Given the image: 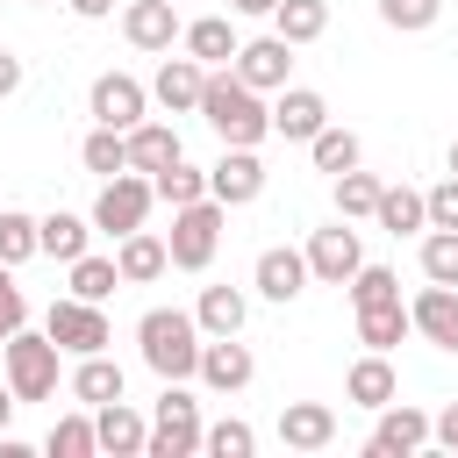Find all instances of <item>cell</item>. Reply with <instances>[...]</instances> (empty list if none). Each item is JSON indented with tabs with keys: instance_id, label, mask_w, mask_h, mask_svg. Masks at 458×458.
Returning <instances> with one entry per match:
<instances>
[{
	"instance_id": "cell-1",
	"label": "cell",
	"mask_w": 458,
	"mask_h": 458,
	"mask_svg": "<svg viewBox=\"0 0 458 458\" xmlns=\"http://www.w3.org/2000/svg\"><path fill=\"white\" fill-rule=\"evenodd\" d=\"M200 344H208V329L193 322V308H150L136 322V351H143V365L157 379H193L200 372Z\"/></svg>"
},
{
	"instance_id": "cell-2",
	"label": "cell",
	"mask_w": 458,
	"mask_h": 458,
	"mask_svg": "<svg viewBox=\"0 0 458 458\" xmlns=\"http://www.w3.org/2000/svg\"><path fill=\"white\" fill-rule=\"evenodd\" d=\"M200 122L222 136V143H265L272 136V107L258 86H243L236 72H208V93H200Z\"/></svg>"
},
{
	"instance_id": "cell-3",
	"label": "cell",
	"mask_w": 458,
	"mask_h": 458,
	"mask_svg": "<svg viewBox=\"0 0 458 458\" xmlns=\"http://www.w3.org/2000/svg\"><path fill=\"white\" fill-rule=\"evenodd\" d=\"M208 444V422H200V401L186 394V379H165L157 408H150V444L143 458H193Z\"/></svg>"
},
{
	"instance_id": "cell-4",
	"label": "cell",
	"mask_w": 458,
	"mask_h": 458,
	"mask_svg": "<svg viewBox=\"0 0 458 458\" xmlns=\"http://www.w3.org/2000/svg\"><path fill=\"white\" fill-rule=\"evenodd\" d=\"M57 336L50 329H14L7 344H0V372H7V386L21 394V401H50L57 394Z\"/></svg>"
},
{
	"instance_id": "cell-5",
	"label": "cell",
	"mask_w": 458,
	"mask_h": 458,
	"mask_svg": "<svg viewBox=\"0 0 458 458\" xmlns=\"http://www.w3.org/2000/svg\"><path fill=\"white\" fill-rule=\"evenodd\" d=\"M222 215H229V208H222L215 193L193 200V208H172V236H165V243H172V265H179V272H208V265H215V250H222Z\"/></svg>"
},
{
	"instance_id": "cell-6",
	"label": "cell",
	"mask_w": 458,
	"mask_h": 458,
	"mask_svg": "<svg viewBox=\"0 0 458 458\" xmlns=\"http://www.w3.org/2000/svg\"><path fill=\"white\" fill-rule=\"evenodd\" d=\"M150 200H157L150 172H114V179H100V200H93V229H107V236L122 243L129 229H143Z\"/></svg>"
},
{
	"instance_id": "cell-7",
	"label": "cell",
	"mask_w": 458,
	"mask_h": 458,
	"mask_svg": "<svg viewBox=\"0 0 458 458\" xmlns=\"http://www.w3.org/2000/svg\"><path fill=\"white\" fill-rule=\"evenodd\" d=\"M43 329H50V336H57V351H72V358H86V351H107V344H114V329H107L100 301H79V293L50 301Z\"/></svg>"
},
{
	"instance_id": "cell-8",
	"label": "cell",
	"mask_w": 458,
	"mask_h": 458,
	"mask_svg": "<svg viewBox=\"0 0 458 458\" xmlns=\"http://www.w3.org/2000/svg\"><path fill=\"white\" fill-rule=\"evenodd\" d=\"M208 193H215L222 208H250V200L265 193V157H258L250 143H222V157L208 165Z\"/></svg>"
},
{
	"instance_id": "cell-9",
	"label": "cell",
	"mask_w": 458,
	"mask_h": 458,
	"mask_svg": "<svg viewBox=\"0 0 458 458\" xmlns=\"http://www.w3.org/2000/svg\"><path fill=\"white\" fill-rule=\"evenodd\" d=\"M365 265V243H358V229L336 215L329 229H315L308 236V272L322 279V286H351V272Z\"/></svg>"
},
{
	"instance_id": "cell-10",
	"label": "cell",
	"mask_w": 458,
	"mask_h": 458,
	"mask_svg": "<svg viewBox=\"0 0 458 458\" xmlns=\"http://www.w3.org/2000/svg\"><path fill=\"white\" fill-rule=\"evenodd\" d=\"M86 107H93V122H107V129H136V122L150 114V86L129 79V72H100L93 93H86Z\"/></svg>"
},
{
	"instance_id": "cell-11",
	"label": "cell",
	"mask_w": 458,
	"mask_h": 458,
	"mask_svg": "<svg viewBox=\"0 0 458 458\" xmlns=\"http://www.w3.org/2000/svg\"><path fill=\"white\" fill-rule=\"evenodd\" d=\"M229 72H236L243 86H258V93H279V86H286V72H293V43H286L279 29H272V36H258V43H236Z\"/></svg>"
},
{
	"instance_id": "cell-12",
	"label": "cell",
	"mask_w": 458,
	"mask_h": 458,
	"mask_svg": "<svg viewBox=\"0 0 458 458\" xmlns=\"http://www.w3.org/2000/svg\"><path fill=\"white\" fill-rule=\"evenodd\" d=\"M193 379H200L208 394H243V386L258 379V358H250V344H236V336H208Z\"/></svg>"
},
{
	"instance_id": "cell-13",
	"label": "cell",
	"mask_w": 458,
	"mask_h": 458,
	"mask_svg": "<svg viewBox=\"0 0 458 458\" xmlns=\"http://www.w3.org/2000/svg\"><path fill=\"white\" fill-rule=\"evenodd\" d=\"M422 444H429V415H422L415 401H386L379 422H372V444H365V451H372V458H415Z\"/></svg>"
},
{
	"instance_id": "cell-14",
	"label": "cell",
	"mask_w": 458,
	"mask_h": 458,
	"mask_svg": "<svg viewBox=\"0 0 458 458\" xmlns=\"http://www.w3.org/2000/svg\"><path fill=\"white\" fill-rule=\"evenodd\" d=\"M322 129H329V100H322L315 86H279V100H272V136L315 143Z\"/></svg>"
},
{
	"instance_id": "cell-15",
	"label": "cell",
	"mask_w": 458,
	"mask_h": 458,
	"mask_svg": "<svg viewBox=\"0 0 458 458\" xmlns=\"http://www.w3.org/2000/svg\"><path fill=\"white\" fill-rule=\"evenodd\" d=\"M308 279H315V272H308V250H286V243L258 250V265H250V286H258L265 301H279V308H286V301H301V293H308Z\"/></svg>"
},
{
	"instance_id": "cell-16",
	"label": "cell",
	"mask_w": 458,
	"mask_h": 458,
	"mask_svg": "<svg viewBox=\"0 0 458 458\" xmlns=\"http://www.w3.org/2000/svg\"><path fill=\"white\" fill-rule=\"evenodd\" d=\"M122 36L136 43V50H172L179 36H186V21H179V0H129L122 7Z\"/></svg>"
},
{
	"instance_id": "cell-17",
	"label": "cell",
	"mask_w": 458,
	"mask_h": 458,
	"mask_svg": "<svg viewBox=\"0 0 458 458\" xmlns=\"http://www.w3.org/2000/svg\"><path fill=\"white\" fill-rule=\"evenodd\" d=\"M200 93H208V64H200V57H172V50H165V64H157V79H150V100H157L165 114H193V107H200Z\"/></svg>"
},
{
	"instance_id": "cell-18",
	"label": "cell",
	"mask_w": 458,
	"mask_h": 458,
	"mask_svg": "<svg viewBox=\"0 0 458 458\" xmlns=\"http://www.w3.org/2000/svg\"><path fill=\"white\" fill-rule=\"evenodd\" d=\"M408 315H415V336L422 344H437V351H458V286H422L415 301H408Z\"/></svg>"
},
{
	"instance_id": "cell-19",
	"label": "cell",
	"mask_w": 458,
	"mask_h": 458,
	"mask_svg": "<svg viewBox=\"0 0 458 458\" xmlns=\"http://www.w3.org/2000/svg\"><path fill=\"white\" fill-rule=\"evenodd\" d=\"M279 444H286V451H329V444H336V408H322V401H286V408H279Z\"/></svg>"
},
{
	"instance_id": "cell-20",
	"label": "cell",
	"mask_w": 458,
	"mask_h": 458,
	"mask_svg": "<svg viewBox=\"0 0 458 458\" xmlns=\"http://www.w3.org/2000/svg\"><path fill=\"white\" fill-rule=\"evenodd\" d=\"M114 265H122V286H150V279H165V272H172V243H165V236H150V229H129V236H122V250H114Z\"/></svg>"
},
{
	"instance_id": "cell-21",
	"label": "cell",
	"mask_w": 458,
	"mask_h": 458,
	"mask_svg": "<svg viewBox=\"0 0 458 458\" xmlns=\"http://www.w3.org/2000/svg\"><path fill=\"white\" fill-rule=\"evenodd\" d=\"M122 386H129V379H122V365H114L107 351H86V358L72 365V401H79V408H107V401H122Z\"/></svg>"
},
{
	"instance_id": "cell-22",
	"label": "cell",
	"mask_w": 458,
	"mask_h": 458,
	"mask_svg": "<svg viewBox=\"0 0 458 458\" xmlns=\"http://www.w3.org/2000/svg\"><path fill=\"white\" fill-rule=\"evenodd\" d=\"M344 394L358 401V408H386V401H401V379H394V365H386V351H365L351 372H344Z\"/></svg>"
},
{
	"instance_id": "cell-23",
	"label": "cell",
	"mask_w": 458,
	"mask_h": 458,
	"mask_svg": "<svg viewBox=\"0 0 458 458\" xmlns=\"http://www.w3.org/2000/svg\"><path fill=\"white\" fill-rule=\"evenodd\" d=\"M93 429H100V451H114V458H143V444H150V422H143L129 401L93 408Z\"/></svg>"
},
{
	"instance_id": "cell-24",
	"label": "cell",
	"mask_w": 458,
	"mask_h": 458,
	"mask_svg": "<svg viewBox=\"0 0 458 458\" xmlns=\"http://www.w3.org/2000/svg\"><path fill=\"white\" fill-rule=\"evenodd\" d=\"M172 157H186V150H179V129L143 114V122L129 129V172H165Z\"/></svg>"
},
{
	"instance_id": "cell-25",
	"label": "cell",
	"mask_w": 458,
	"mask_h": 458,
	"mask_svg": "<svg viewBox=\"0 0 458 458\" xmlns=\"http://www.w3.org/2000/svg\"><path fill=\"white\" fill-rule=\"evenodd\" d=\"M408 336H415V315H408V301L358 308V344H365V351H394V344H408Z\"/></svg>"
},
{
	"instance_id": "cell-26",
	"label": "cell",
	"mask_w": 458,
	"mask_h": 458,
	"mask_svg": "<svg viewBox=\"0 0 458 458\" xmlns=\"http://www.w3.org/2000/svg\"><path fill=\"white\" fill-rule=\"evenodd\" d=\"M372 222H379L386 236H415V229H429V193H415V186H386L379 208H372Z\"/></svg>"
},
{
	"instance_id": "cell-27",
	"label": "cell",
	"mask_w": 458,
	"mask_h": 458,
	"mask_svg": "<svg viewBox=\"0 0 458 458\" xmlns=\"http://www.w3.org/2000/svg\"><path fill=\"white\" fill-rule=\"evenodd\" d=\"M243 315H250V301L236 286H200V301H193V322L208 336H243Z\"/></svg>"
},
{
	"instance_id": "cell-28",
	"label": "cell",
	"mask_w": 458,
	"mask_h": 458,
	"mask_svg": "<svg viewBox=\"0 0 458 458\" xmlns=\"http://www.w3.org/2000/svg\"><path fill=\"white\" fill-rule=\"evenodd\" d=\"M179 43H186V57H200L208 72H222V64L236 57V29H229L222 14H200V21H186V36H179Z\"/></svg>"
},
{
	"instance_id": "cell-29",
	"label": "cell",
	"mask_w": 458,
	"mask_h": 458,
	"mask_svg": "<svg viewBox=\"0 0 458 458\" xmlns=\"http://www.w3.org/2000/svg\"><path fill=\"white\" fill-rule=\"evenodd\" d=\"M79 165H86V172H100V179L129 172V129H107V122H93V129H86V143H79Z\"/></svg>"
},
{
	"instance_id": "cell-30",
	"label": "cell",
	"mask_w": 458,
	"mask_h": 458,
	"mask_svg": "<svg viewBox=\"0 0 458 458\" xmlns=\"http://www.w3.org/2000/svg\"><path fill=\"white\" fill-rule=\"evenodd\" d=\"M86 243H93V222H86V215H64V208L43 215V258L72 265V258H86Z\"/></svg>"
},
{
	"instance_id": "cell-31",
	"label": "cell",
	"mask_w": 458,
	"mask_h": 458,
	"mask_svg": "<svg viewBox=\"0 0 458 458\" xmlns=\"http://www.w3.org/2000/svg\"><path fill=\"white\" fill-rule=\"evenodd\" d=\"M272 29L301 50V43H322V29H329V0H279L272 7Z\"/></svg>"
},
{
	"instance_id": "cell-32",
	"label": "cell",
	"mask_w": 458,
	"mask_h": 458,
	"mask_svg": "<svg viewBox=\"0 0 458 458\" xmlns=\"http://www.w3.org/2000/svg\"><path fill=\"white\" fill-rule=\"evenodd\" d=\"M43 258V222L21 208H0V265H29Z\"/></svg>"
},
{
	"instance_id": "cell-33",
	"label": "cell",
	"mask_w": 458,
	"mask_h": 458,
	"mask_svg": "<svg viewBox=\"0 0 458 458\" xmlns=\"http://www.w3.org/2000/svg\"><path fill=\"white\" fill-rule=\"evenodd\" d=\"M150 186H157V200H165V208H193V200H208V172H200V165H186V157H172L165 172H150Z\"/></svg>"
},
{
	"instance_id": "cell-34",
	"label": "cell",
	"mask_w": 458,
	"mask_h": 458,
	"mask_svg": "<svg viewBox=\"0 0 458 458\" xmlns=\"http://www.w3.org/2000/svg\"><path fill=\"white\" fill-rule=\"evenodd\" d=\"M43 451H50V458H93V451H100L93 415H86V408H79V415H57V422H50V437H43Z\"/></svg>"
},
{
	"instance_id": "cell-35",
	"label": "cell",
	"mask_w": 458,
	"mask_h": 458,
	"mask_svg": "<svg viewBox=\"0 0 458 458\" xmlns=\"http://www.w3.org/2000/svg\"><path fill=\"white\" fill-rule=\"evenodd\" d=\"M308 157H315V172H329V179H336V172H351V165L365 157V143H358L351 129H336V122H329V129L308 143Z\"/></svg>"
},
{
	"instance_id": "cell-36",
	"label": "cell",
	"mask_w": 458,
	"mask_h": 458,
	"mask_svg": "<svg viewBox=\"0 0 458 458\" xmlns=\"http://www.w3.org/2000/svg\"><path fill=\"white\" fill-rule=\"evenodd\" d=\"M114 286H122V265H114V258H93V250L72 258V293H79V301H107Z\"/></svg>"
},
{
	"instance_id": "cell-37",
	"label": "cell",
	"mask_w": 458,
	"mask_h": 458,
	"mask_svg": "<svg viewBox=\"0 0 458 458\" xmlns=\"http://www.w3.org/2000/svg\"><path fill=\"white\" fill-rule=\"evenodd\" d=\"M379 193H386V186H379L372 172H358V165H351V172H336V215H344V222H351V215H372V208H379Z\"/></svg>"
},
{
	"instance_id": "cell-38",
	"label": "cell",
	"mask_w": 458,
	"mask_h": 458,
	"mask_svg": "<svg viewBox=\"0 0 458 458\" xmlns=\"http://www.w3.org/2000/svg\"><path fill=\"white\" fill-rule=\"evenodd\" d=\"M422 279L458 286V229H429L422 236Z\"/></svg>"
},
{
	"instance_id": "cell-39",
	"label": "cell",
	"mask_w": 458,
	"mask_h": 458,
	"mask_svg": "<svg viewBox=\"0 0 458 458\" xmlns=\"http://www.w3.org/2000/svg\"><path fill=\"white\" fill-rule=\"evenodd\" d=\"M379 301H401V272L358 265V272H351V308H379Z\"/></svg>"
},
{
	"instance_id": "cell-40",
	"label": "cell",
	"mask_w": 458,
	"mask_h": 458,
	"mask_svg": "<svg viewBox=\"0 0 458 458\" xmlns=\"http://www.w3.org/2000/svg\"><path fill=\"white\" fill-rule=\"evenodd\" d=\"M200 451H215V458H250V451H258V429L236 422V415H222V422H208V444H200Z\"/></svg>"
},
{
	"instance_id": "cell-41",
	"label": "cell",
	"mask_w": 458,
	"mask_h": 458,
	"mask_svg": "<svg viewBox=\"0 0 458 458\" xmlns=\"http://www.w3.org/2000/svg\"><path fill=\"white\" fill-rule=\"evenodd\" d=\"M437 14H444V0H379V21H386V29H401V36L437 29Z\"/></svg>"
},
{
	"instance_id": "cell-42",
	"label": "cell",
	"mask_w": 458,
	"mask_h": 458,
	"mask_svg": "<svg viewBox=\"0 0 458 458\" xmlns=\"http://www.w3.org/2000/svg\"><path fill=\"white\" fill-rule=\"evenodd\" d=\"M29 329V293L14 286V265H0V336Z\"/></svg>"
},
{
	"instance_id": "cell-43",
	"label": "cell",
	"mask_w": 458,
	"mask_h": 458,
	"mask_svg": "<svg viewBox=\"0 0 458 458\" xmlns=\"http://www.w3.org/2000/svg\"><path fill=\"white\" fill-rule=\"evenodd\" d=\"M429 229H458V172L429 186Z\"/></svg>"
},
{
	"instance_id": "cell-44",
	"label": "cell",
	"mask_w": 458,
	"mask_h": 458,
	"mask_svg": "<svg viewBox=\"0 0 458 458\" xmlns=\"http://www.w3.org/2000/svg\"><path fill=\"white\" fill-rule=\"evenodd\" d=\"M429 444H437V451H458V401H444V408L429 415Z\"/></svg>"
},
{
	"instance_id": "cell-45",
	"label": "cell",
	"mask_w": 458,
	"mask_h": 458,
	"mask_svg": "<svg viewBox=\"0 0 458 458\" xmlns=\"http://www.w3.org/2000/svg\"><path fill=\"white\" fill-rule=\"evenodd\" d=\"M7 93H21V57H14V50H0V100H7Z\"/></svg>"
},
{
	"instance_id": "cell-46",
	"label": "cell",
	"mask_w": 458,
	"mask_h": 458,
	"mask_svg": "<svg viewBox=\"0 0 458 458\" xmlns=\"http://www.w3.org/2000/svg\"><path fill=\"white\" fill-rule=\"evenodd\" d=\"M64 7H72L79 21H107V14H114V0H64Z\"/></svg>"
},
{
	"instance_id": "cell-47",
	"label": "cell",
	"mask_w": 458,
	"mask_h": 458,
	"mask_svg": "<svg viewBox=\"0 0 458 458\" xmlns=\"http://www.w3.org/2000/svg\"><path fill=\"white\" fill-rule=\"evenodd\" d=\"M14 408H21V394H14L7 379H0V437H7V422H14Z\"/></svg>"
},
{
	"instance_id": "cell-48",
	"label": "cell",
	"mask_w": 458,
	"mask_h": 458,
	"mask_svg": "<svg viewBox=\"0 0 458 458\" xmlns=\"http://www.w3.org/2000/svg\"><path fill=\"white\" fill-rule=\"evenodd\" d=\"M229 7H236V14H272L279 0H229Z\"/></svg>"
},
{
	"instance_id": "cell-49",
	"label": "cell",
	"mask_w": 458,
	"mask_h": 458,
	"mask_svg": "<svg viewBox=\"0 0 458 458\" xmlns=\"http://www.w3.org/2000/svg\"><path fill=\"white\" fill-rule=\"evenodd\" d=\"M444 165H451V172H458V136H451V150H444Z\"/></svg>"
},
{
	"instance_id": "cell-50",
	"label": "cell",
	"mask_w": 458,
	"mask_h": 458,
	"mask_svg": "<svg viewBox=\"0 0 458 458\" xmlns=\"http://www.w3.org/2000/svg\"><path fill=\"white\" fill-rule=\"evenodd\" d=\"M0 344H7V336H0Z\"/></svg>"
}]
</instances>
